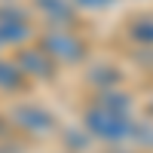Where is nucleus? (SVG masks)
Instances as JSON below:
<instances>
[{"mask_svg":"<svg viewBox=\"0 0 153 153\" xmlns=\"http://www.w3.org/2000/svg\"><path fill=\"white\" fill-rule=\"evenodd\" d=\"M25 37H28V25H22L19 16H12V12H3V19H0V40L19 43Z\"/></svg>","mask_w":153,"mask_h":153,"instance_id":"obj_4","label":"nucleus"},{"mask_svg":"<svg viewBox=\"0 0 153 153\" xmlns=\"http://www.w3.org/2000/svg\"><path fill=\"white\" fill-rule=\"evenodd\" d=\"M135 34L141 37V40L153 43V22H147V25H138V28H135Z\"/></svg>","mask_w":153,"mask_h":153,"instance_id":"obj_8","label":"nucleus"},{"mask_svg":"<svg viewBox=\"0 0 153 153\" xmlns=\"http://www.w3.org/2000/svg\"><path fill=\"white\" fill-rule=\"evenodd\" d=\"M86 129L92 132L95 138H101V141H126L132 132H135V123L129 120V113L126 110H117V107H104L98 104L86 113Z\"/></svg>","mask_w":153,"mask_h":153,"instance_id":"obj_1","label":"nucleus"},{"mask_svg":"<svg viewBox=\"0 0 153 153\" xmlns=\"http://www.w3.org/2000/svg\"><path fill=\"white\" fill-rule=\"evenodd\" d=\"M80 6H92V9H98V6H107L110 0H76Z\"/></svg>","mask_w":153,"mask_h":153,"instance_id":"obj_9","label":"nucleus"},{"mask_svg":"<svg viewBox=\"0 0 153 153\" xmlns=\"http://www.w3.org/2000/svg\"><path fill=\"white\" fill-rule=\"evenodd\" d=\"M40 6L52 12V19H68V16H71V12H68V6L61 3V0H40Z\"/></svg>","mask_w":153,"mask_h":153,"instance_id":"obj_7","label":"nucleus"},{"mask_svg":"<svg viewBox=\"0 0 153 153\" xmlns=\"http://www.w3.org/2000/svg\"><path fill=\"white\" fill-rule=\"evenodd\" d=\"M19 65H22L25 71H31V74H49V61H46L40 52H22Z\"/></svg>","mask_w":153,"mask_h":153,"instance_id":"obj_5","label":"nucleus"},{"mask_svg":"<svg viewBox=\"0 0 153 153\" xmlns=\"http://www.w3.org/2000/svg\"><path fill=\"white\" fill-rule=\"evenodd\" d=\"M43 46H46L55 58H61V61H80V58H83V43L76 40V37L49 34L46 40H43Z\"/></svg>","mask_w":153,"mask_h":153,"instance_id":"obj_2","label":"nucleus"},{"mask_svg":"<svg viewBox=\"0 0 153 153\" xmlns=\"http://www.w3.org/2000/svg\"><path fill=\"white\" fill-rule=\"evenodd\" d=\"M12 120L28 132H49L52 129V117L40 107H16L12 110Z\"/></svg>","mask_w":153,"mask_h":153,"instance_id":"obj_3","label":"nucleus"},{"mask_svg":"<svg viewBox=\"0 0 153 153\" xmlns=\"http://www.w3.org/2000/svg\"><path fill=\"white\" fill-rule=\"evenodd\" d=\"M0 86L3 89H16L19 86V68L9 61H0Z\"/></svg>","mask_w":153,"mask_h":153,"instance_id":"obj_6","label":"nucleus"}]
</instances>
